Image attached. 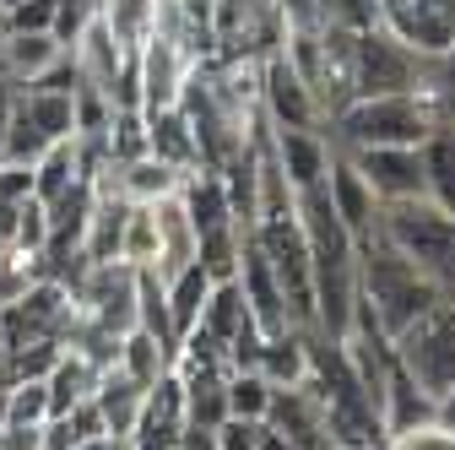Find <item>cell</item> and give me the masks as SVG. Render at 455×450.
Instances as JSON below:
<instances>
[{
    "instance_id": "obj_1",
    "label": "cell",
    "mask_w": 455,
    "mask_h": 450,
    "mask_svg": "<svg viewBox=\"0 0 455 450\" xmlns=\"http://www.w3.org/2000/svg\"><path fill=\"white\" fill-rule=\"evenodd\" d=\"M358 304L385 325V336H395V331H407L423 309H434L439 293H434L428 277L374 229V234L358 239Z\"/></svg>"
},
{
    "instance_id": "obj_2",
    "label": "cell",
    "mask_w": 455,
    "mask_h": 450,
    "mask_svg": "<svg viewBox=\"0 0 455 450\" xmlns=\"http://www.w3.org/2000/svg\"><path fill=\"white\" fill-rule=\"evenodd\" d=\"M439 131L423 92H385V98H353L341 115L325 120V141L336 152L358 147H423Z\"/></svg>"
},
{
    "instance_id": "obj_3",
    "label": "cell",
    "mask_w": 455,
    "mask_h": 450,
    "mask_svg": "<svg viewBox=\"0 0 455 450\" xmlns=\"http://www.w3.org/2000/svg\"><path fill=\"white\" fill-rule=\"evenodd\" d=\"M374 229L428 277L439 299H455V212H444L428 196H418V201L379 206Z\"/></svg>"
},
{
    "instance_id": "obj_4",
    "label": "cell",
    "mask_w": 455,
    "mask_h": 450,
    "mask_svg": "<svg viewBox=\"0 0 455 450\" xmlns=\"http://www.w3.org/2000/svg\"><path fill=\"white\" fill-rule=\"evenodd\" d=\"M390 348H395V364L439 402L455 385V299H439L434 309H423L407 331L390 336Z\"/></svg>"
},
{
    "instance_id": "obj_5",
    "label": "cell",
    "mask_w": 455,
    "mask_h": 450,
    "mask_svg": "<svg viewBox=\"0 0 455 450\" xmlns=\"http://www.w3.org/2000/svg\"><path fill=\"white\" fill-rule=\"evenodd\" d=\"M374 28L418 60H439L455 49V0H374Z\"/></svg>"
},
{
    "instance_id": "obj_6",
    "label": "cell",
    "mask_w": 455,
    "mask_h": 450,
    "mask_svg": "<svg viewBox=\"0 0 455 450\" xmlns=\"http://www.w3.org/2000/svg\"><path fill=\"white\" fill-rule=\"evenodd\" d=\"M423 66L412 49H402L385 28L358 33V54H353V92L358 98H385V92H418L423 87Z\"/></svg>"
},
{
    "instance_id": "obj_7",
    "label": "cell",
    "mask_w": 455,
    "mask_h": 450,
    "mask_svg": "<svg viewBox=\"0 0 455 450\" xmlns=\"http://www.w3.org/2000/svg\"><path fill=\"white\" fill-rule=\"evenodd\" d=\"M260 115L271 131H325L315 87L293 71V60L282 49H271L260 60Z\"/></svg>"
},
{
    "instance_id": "obj_8",
    "label": "cell",
    "mask_w": 455,
    "mask_h": 450,
    "mask_svg": "<svg viewBox=\"0 0 455 450\" xmlns=\"http://www.w3.org/2000/svg\"><path fill=\"white\" fill-rule=\"evenodd\" d=\"M353 168L363 174V185L374 190L379 206H395V201H418L428 196V180H423V152L418 147H358L347 152Z\"/></svg>"
},
{
    "instance_id": "obj_9",
    "label": "cell",
    "mask_w": 455,
    "mask_h": 450,
    "mask_svg": "<svg viewBox=\"0 0 455 450\" xmlns=\"http://www.w3.org/2000/svg\"><path fill=\"white\" fill-rule=\"evenodd\" d=\"M266 429L282 434L293 450H336V445H331V423H325V402H320V390H315L309 380H304V385L271 390Z\"/></svg>"
},
{
    "instance_id": "obj_10",
    "label": "cell",
    "mask_w": 455,
    "mask_h": 450,
    "mask_svg": "<svg viewBox=\"0 0 455 450\" xmlns=\"http://www.w3.org/2000/svg\"><path fill=\"white\" fill-rule=\"evenodd\" d=\"M325 201H331V212L341 217V229H347L353 239L374 234L379 201H374V190L363 185V174L353 168V157H347V152H336V147H331V168H325Z\"/></svg>"
},
{
    "instance_id": "obj_11",
    "label": "cell",
    "mask_w": 455,
    "mask_h": 450,
    "mask_svg": "<svg viewBox=\"0 0 455 450\" xmlns=\"http://www.w3.org/2000/svg\"><path fill=\"white\" fill-rule=\"evenodd\" d=\"M271 131V125H266ZM271 157L282 168V180H288L293 196L325 185V168H331V141L325 131H271Z\"/></svg>"
},
{
    "instance_id": "obj_12",
    "label": "cell",
    "mask_w": 455,
    "mask_h": 450,
    "mask_svg": "<svg viewBox=\"0 0 455 450\" xmlns=\"http://www.w3.org/2000/svg\"><path fill=\"white\" fill-rule=\"evenodd\" d=\"M92 407H98V418H103V429H108L114 439H131L136 423H141V407H147V385H136L120 364H108V369L98 374Z\"/></svg>"
},
{
    "instance_id": "obj_13",
    "label": "cell",
    "mask_w": 455,
    "mask_h": 450,
    "mask_svg": "<svg viewBox=\"0 0 455 450\" xmlns=\"http://www.w3.org/2000/svg\"><path fill=\"white\" fill-rule=\"evenodd\" d=\"M66 44L54 33H0V76H12L17 87L38 82L44 71H54L66 60Z\"/></svg>"
},
{
    "instance_id": "obj_14",
    "label": "cell",
    "mask_w": 455,
    "mask_h": 450,
    "mask_svg": "<svg viewBox=\"0 0 455 450\" xmlns=\"http://www.w3.org/2000/svg\"><path fill=\"white\" fill-rule=\"evenodd\" d=\"M152 206H157V266H152V277L168 283L174 271L196 266V222H190V212H185L180 196L152 201Z\"/></svg>"
},
{
    "instance_id": "obj_15",
    "label": "cell",
    "mask_w": 455,
    "mask_h": 450,
    "mask_svg": "<svg viewBox=\"0 0 455 450\" xmlns=\"http://www.w3.org/2000/svg\"><path fill=\"white\" fill-rule=\"evenodd\" d=\"M379 423H385V434H407L418 423H434V397L402 364H390V374L379 385Z\"/></svg>"
},
{
    "instance_id": "obj_16",
    "label": "cell",
    "mask_w": 455,
    "mask_h": 450,
    "mask_svg": "<svg viewBox=\"0 0 455 450\" xmlns=\"http://www.w3.org/2000/svg\"><path fill=\"white\" fill-rule=\"evenodd\" d=\"M255 374H260L271 390L304 385V380H309V331H304V325H288V331L266 336L260 353H255Z\"/></svg>"
},
{
    "instance_id": "obj_17",
    "label": "cell",
    "mask_w": 455,
    "mask_h": 450,
    "mask_svg": "<svg viewBox=\"0 0 455 450\" xmlns=\"http://www.w3.org/2000/svg\"><path fill=\"white\" fill-rule=\"evenodd\" d=\"M147 152L157 163H168V168H180V174H196L201 168V147H196V136H190L180 108H157V115H147Z\"/></svg>"
},
{
    "instance_id": "obj_18",
    "label": "cell",
    "mask_w": 455,
    "mask_h": 450,
    "mask_svg": "<svg viewBox=\"0 0 455 450\" xmlns=\"http://www.w3.org/2000/svg\"><path fill=\"white\" fill-rule=\"evenodd\" d=\"M98 374H103V369H98L92 358H82L76 348H66L60 358H54V369L44 374V390H49V418H60V413H71V407L92 402Z\"/></svg>"
},
{
    "instance_id": "obj_19",
    "label": "cell",
    "mask_w": 455,
    "mask_h": 450,
    "mask_svg": "<svg viewBox=\"0 0 455 450\" xmlns=\"http://www.w3.org/2000/svg\"><path fill=\"white\" fill-rule=\"evenodd\" d=\"M98 17H103V28L114 33V44L136 54V49L152 38L157 17H163V0H98Z\"/></svg>"
},
{
    "instance_id": "obj_20",
    "label": "cell",
    "mask_w": 455,
    "mask_h": 450,
    "mask_svg": "<svg viewBox=\"0 0 455 450\" xmlns=\"http://www.w3.org/2000/svg\"><path fill=\"white\" fill-rule=\"evenodd\" d=\"M206 293H212V277L201 266H185L163 283V299H168V320H174V336H185L201 325V309H206Z\"/></svg>"
},
{
    "instance_id": "obj_21",
    "label": "cell",
    "mask_w": 455,
    "mask_h": 450,
    "mask_svg": "<svg viewBox=\"0 0 455 450\" xmlns=\"http://www.w3.org/2000/svg\"><path fill=\"white\" fill-rule=\"evenodd\" d=\"M244 325H255V320H250V309H244V288H239V277H234V283H212V293H206V309H201V325H196V331H206L212 342H222V348H228Z\"/></svg>"
},
{
    "instance_id": "obj_22",
    "label": "cell",
    "mask_w": 455,
    "mask_h": 450,
    "mask_svg": "<svg viewBox=\"0 0 455 450\" xmlns=\"http://www.w3.org/2000/svg\"><path fill=\"white\" fill-rule=\"evenodd\" d=\"M423 180H428V201L455 212V125H439L423 147Z\"/></svg>"
},
{
    "instance_id": "obj_23",
    "label": "cell",
    "mask_w": 455,
    "mask_h": 450,
    "mask_svg": "<svg viewBox=\"0 0 455 450\" xmlns=\"http://www.w3.org/2000/svg\"><path fill=\"white\" fill-rule=\"evenodd\" d=\"M17 103H22V115L38 125V136L49 147L76 136V103H71V92H22L17 87Z\"/></svg>"
},
{
    "instance_id": "obj_24",
    "label": "cell",
    "mask_w": 455,
    "mask_h": 450,
    "mask_svg": "<svg viewBox=\"0 0 455 450\" xmlns=\"http://www.w3.org/2000/svg\"><path fill=\"white\" fill-rule=\"evenodd\" d=\"M114 364H120L136 385H147V390H152L168 369H174V353H168L157 336H147L141 325H131V331H125V342H120V358H114Z\"/></svg>"
},
{
    "instance_id": "obj_25",
    "label": "cell",
    "mask_w": 455,
    "mask_h": 450,
    "mask_svg": "<svg viewBox=\"0 0 455 450\" xmlns=\"http://www.w3.org/2000/svg\"><path fill=\"white\" fill-rule=\"evenodd\" d=\"M44 277V261L33 255V250H22V245H12V239H0V304H12V299H22L33 283Z\"/></svg>"
},
{
    "instance_id": "obj_26",
    "label": "cell",
    "mask_w": 455,
    "mask_h": 450,
    "mask_svg": "<svg viewBox=\"0 0 455 450\" xmlns=\"http://www.w3.org/2000/svg\"><path fill=\"white\" fill-rule=\"evenodd\" d=\"M266 413H271V385L255 369H234V374H228V418L266 423Z\"/></svg>"
},
{
    "instance_id": "obj_27",
    "label": "cell",
    "mask_w": 455,
    "mask_h": 450,
    "mask_svg": "<svg viewBox=\"0 0 455 450\" xmlns=\"http://www.w3.org/2000/svg\"><path fill=\"white\" fill-rule=\"evenodd\" d=\"M418 92L428 98V108H434L439 125H455V49L423 66V87Z\"/></svg>"
},
{
    "instance_id": "obj_28",
    "label": "cell",
    "mask_w": 455,
    "mask_h": 450,
    "mask_svg": "<svg viewBox=\"0 0 455 450\" xmlns=\"http://www.w3.org/2000/svg\"><path fill=\"white\" fill-rule=\"evenodd\" d=\"M60 0H17L12 12H0V33H54Z\"/></svg>"
},
{
    "instance_id": "obj_29",
    "label": "cell",
    "mask_w": 455,
    "mask_h": 450,
    "mask_svg": "<svg viewBox=\"0 0 455 450\" xmlns=\"http://www.w3.org/2000/svg\"><path fill=\"white\" fill-rule=\"evenodd\" d=\"M379 450H455V429L434 418V423H418L407 434H385Z\"/></svg>"
},
{
    "instance_id": "obj_30",
    "label": "cell",
    "mask_w": 455,
    "mask_h": 450,
    "mask_svg": "<svg viewBox=\"0 0 455 450\" xmlns=\"http://www.w3.org/2000/svg\"><path fill=\"white\" fill-rule=\"evenodd\" d=\"M260 434H266V423H255V418H222L212 429L217 450H260Z\"/></svg>"
},
{
    "instance_id": "obj_31",
    "label": "cell",
    "mask_w": 455,
    "mask_h": 450,
    "mask_svg": "<svg viewBox=\"0 0 455 450\" xmlns=\"http://www.w3.org/2000/svg\"><path fill=\"white\" fill-rule=\"evenodd\" d=\"M0 450H44V423H6Z\"/></svg>"
},
{
    "instance_id": "obj_32",
    "label": "cell",
    "mask_w": 455,
    "mask_h": 450,
    "mask_svg": "<svg viewBox=\"0 0 455 450\" xmlns=\"http://www.w3.org/2000/svg\"><path fill=\"white\" fill-rule=\"evenodd\" d=\"M180 450H217V439H212V429H185Z\"/></svg>"
},
{
    "instance_id": "obj_33",
    "label": "cell",
    "mask_w": 455,
    "mask_h": 450,
    "mask_svg": "<svg viewBox=\"0 0 455 450\" xmlns=\"http://www.w3.org/2000/svg\"><path fill=\"white\" fill-rule=\"evenodd\" d=\"M434 418H439V423H450V429H455V385H450V390H444V397H439V402H434Z\"/></svg>"
},
{
    "instance_id": "obj_34",
    "label": "cell",
    "mask_w": 455,
    "mask_h": 450,
    "mask_svg": "<svg viewBox=\"0 0 455 450\" xmlns=\"http://www.w3.org/2000/svg\"><path fill=\"white\" fill-rule=\"evenodd\" d=\"M260 450H293V445L282 439V434H271V429H266V434H260Z\"/></svg>"
},
{
    "instance_id": "obj_35",
    "label": "cell",
    "mask_w": 455,
    "mask_h": 450,
    "mask_svg": "<svg viewBox=\"0 0 455 450\" xmlns=\"http://www.w3.org/2000/svg\"><path fill=\"white\" fill-rule=\"evenodd\" d=\"M6 358H12V342H6V320H0V374H6Z\"/></svg>"
},
{
    "instance_id": "obj_36",
    "label": "cell",
    "mask_w": 455,
    "mask_h": 450,
    "mask_svg": "<svg viewBox=\"0 0 455 450\" xmlns=\"http://www.w3.org/2000/svg\"><path fill=\"white\" fill-rule=\"evenodd\" d=\"M0 434H6V385H0Z\"/></svg>"
},
{
    "instance_id": "obj_37",
    "label": "cell",
    "mask_w": 455,
    "mask_h": 450,
    "mask_svg": "<svg viewBox=\"0 0 455 450\" xmlns=\"http://www.w3.org/2000/svg\"><path fill=\"white\" fill-rule=\"evenodd\" d=\"M336 450H341V445H336Z\"/></svg>"
}]
</instances>
